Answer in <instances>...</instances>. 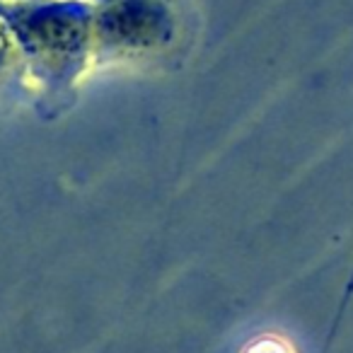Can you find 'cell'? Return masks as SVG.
Masks as SVG:
<instances>
[{"label":"cell","instance_id":"cell-1","mask_svg":"<svg viewBox=\"0 0 353 353\" xmlns=\"http://www.w3.org/2000/svg\"><path fill=\"white\" fill-rule=\"evenodd\" d=\"M247 353H290V351L283 346V343L271 341V339H266V341H259V343H256V346H252Z\"/></svg>","mask_w":353,"mask_h":353}]
</instances>
